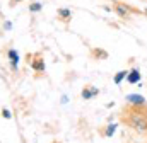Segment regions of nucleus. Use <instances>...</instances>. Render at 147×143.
Masks as SVG:
<instances>
[{
    "mask_svg": "<svg viewBox=\"0 0 147 143\" xmlns=\"http://www.w3.org/2000/svg\"><path fill=\"white\" fill-rule=\"evenodd\" d=\"M132 124H134L137 130H146L147 128V123L142 118H139V116H134V118H132Z\"/></svg>",
    "mask_w": 147,
    "mask_h": 143,
    "instance_id": "1",
    "label": "nucleus"
},
{
    "mask_svg": "<svg viewBox=\"0 0 147 143\" xmlns=\"http://www.w3.org/2000/svg\"><path fill=\"white\" fill-rule=\"evenodd\" d=\"M128 101H130L132 104H144V97H142V96H135V94L128 96Z\"/></svg>",
    "mask_w": 147,
    "mask_h": 143,
    "instance_id": "2",
    "label": "nucleus"
},
{
    "mask_svg": "<svg viewBox=\"0 0 147 143\" xmlns=\"http://www.w3.org/2000/svg\"><path fill=\"white\" fill-rule=\"evenodd\" d=\"M139 77H140V75H139V72L137 70L130 72V75H128V82H130V84H135V82L139 80Z\"/></svg>",
    "mask_w": 147,
    "mask_h": 143,
    "instance_id": "3",
    "label": "nucleus"
},
{
    "mask_svg": "<svg viewBox=\"0 0 147 143\" xmlns=\"http://www.w3.org/2000/svg\"><path fill=\"white\" fill-rule=\"evenodd\" d=\"M94 94H98V90H96V89H92V90H86V92H82V96H84V99H89V97H92Z\"/></svg>",
    "mask_w": 147,
    "mask_h": 143,
    "instance_id": "4",
    "label": "nucleus"
},
{
    "mask_svg": "<svg viewBox=\"0 0 147 143\" xmlns=\"http://www.w3.org/2000/svg\"><path fill=\"white\" fill-rule=\"evenodd\" d=\"M9 56L12 58V63H14V65H17V60H19V55H17L16 51H9Z\"/></svg>",
    "mask_w": 147,
    "mask_h": 143,
    "instance_id": "5",
    "label": "nucleus"
},
{
    "mask_svg": "<svg viewBox=\"0 0 147 143\" xmlns=\"http://www.w3.org/2000/svg\"><path fill=\"white\" fill-rule=\"evenodd\" d=\"M123 77H125V72H120V73H118V75H116V77H115V82H116V84H120V82H121V78H123Z\"/></svg>",
    "mask_w": 147,
    "mask_h": 143,
    "instance_id": "6",
    "label": "nucleus"
},
{
    "mask_svg": "<svg viewBox=\"0 0 147 143\" xmlns=\"http://www.w3.org/2000/svg\"><path fill=\"white\" fill-rule=\"evenodd\" d=\"M118 14H120V15H127V14H128V10H127V9H123L121 5H118Z\"/></svg>",
    "mask_w": 147,
    "mask_h": 143,
    "instance_id": "7",
    "label": "nucleus"
},
{
    "mask_svg": "<svg viewBox=\"0 0 147 143\" xmlns=\"http://www.w3.org/2000/svg\"><path fill=\"white\" fill-rule=\"evenodd\" d=\"M115 128H116V126H115V124H111L110 128H108V131H106V135H108V136H111V135H113V133H115Z\"/></svg>",
    "mask_w": 147,
    "mask_h": 143,
    "instance_id": "8",
    "label": "nucleus"
},
{
    "mask_svg": "<svg viewBox=\"0 0 147 143\" xmlns=\"http://www.w3.org/2000/svg\"><path fill=\"white\" fill-rule=\"evenodd\" d=\"M34 68H38V70H43V68H45V65H43V63H34Z\"/></svg>",
    "mask_w": 147,
    "mask_h": 143,
    "instance_id": "9",
    "label": "nucleus"
},
{
    "mask_svg": "<svg viewBox=\"0 0 147 143\" xmlns=\"http://www.w3.org/2000/svg\"><path fill=\"white\" fill-rule=\"evenodd\" d=\"M31 10H34V12H36V10H39V3H34V5L31 7Z\"/></svg>",
    "mask_w": 147,
    "mask_h": 143,
    "instance_id": "10",
    "label": "nucleus"
},
{
    "mask_svg": "<svg viewBox=\"0 0 147 143\" xmlns=\"http://www.w3.org/2000/svg\"><path fill=\"white\" fill-rule=\"evenodd\" d=\"M60 14H62V15H63V17H67V15H69V14H70V12H69V10H60Z\"/></svg>",
    "mask_w": 147,
    "mask_h": 143,
    "instance_id": "11",
    "label": "nucleus"
},
{
    "mask_svg": "<svg viewBox=\"0 0 147 143\" xmlns=\"http://www.w3.org/2000/svg\"><path fill=\"white\" fill-rule=\"evenodd\" d=\"M3 118H10V112H9V111H7V109H5V111H3Z\"/></svg>",
    "mask_w": 147,
    "mask_h": 143,
    "instance_id": "12",
    "label": "nucleus"
}]
</instances>
